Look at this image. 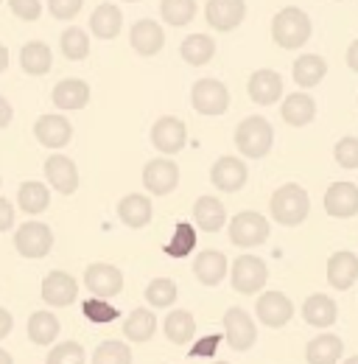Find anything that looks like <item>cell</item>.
Masks as SVG:
<instances>
[{"mask_svg": "<svg viewBox=\"0 0 358 364\" xmlns=\"http://www.w3.org/2000/svg\"><path fill=\"white\" fill-rule=\"evenodd\" d=\"M268 208H271V219L274 222H280L283 228H297V225H303L308 219L311 199H308V191L303 185L286 182L271 193Z\"/></svg>", "mask_w": 358, "mask_h": 364, "instance_id": "6da1fadb", "label": "cell"}, {"mask_svg": "<svg viewBox=\"0 0 358 364\" xmlns=\"http://www.w3.org/2000/svg\"><path fill=\"white\" fill-rule=\"evenodd\" d=\"M311 17L297 9V6H286L274 14L271 20V40L286 50H294V48H303L311 40Z\"/></svg>", "mask_w": 358, "mask_h": 364, "instance_id": "7a4b0ae2", "label": "cell"}, {"mask_svg": "<svg viewBox=\"0 0 358 364\" xmlns=\"http://www.w3.org/2000/svg\"><path fill=\"white\" fill-rule=\"evenodd\" d=\"M274 146V129L264 115H249L238 124L235 129V149L244 154V157H252V160H261L266 157Z\"/></svg>", "mask_w": 358, "mask_h": 364, "instance_id": "3957f363", "label": "cell"}, {"mask_svg": "<svg viewBox=\"0 0 358 364\" xmlns=\"http://www.w3.org/2000/svg\"><path fill=\"white\" fill-rule=\"evenodd\" d=\"M268 228L266 216H261L258 210H241L232 222H229V241L241 250H252L268 241Z\"/></svg>", "mask_w": 358, "mask_h": 364, "instance_id": "277c9868", "label": "cell"}, {"mask_svg": "<svg viewBox=\"0 0 358 364\" xmlns=\"http://www.w3.org/2000/svg\"><path fill=\"white\" fill-rule=\"evenodd\" d=\"M190 104L199 115L216 118V115H224L229 109V90L219 79H199L190 87Z\"/></svg>", "mask_w": 358, "mask_h": 364, "instance_id": "5b68a950", "label": "cell"}, {"mask_svg": "<svg viewBox=\"0 0 358 364\" xmlns=\"http://www.w3.org/2000/svg\"><path fill=\"white\" fill-rule=\"evenodd\" d=\"M268 280V267L258 255H241L232 264V289L238 294H258Z\"/></svg>", "mask_w": 358, "mask_h": 364, "instance_id": "8992f818", "label": "cell"}, {"mask_svg": "<svg viewBox=\"0 0 358 364\" xmlns=\"http://www.w3.org/2000/svg\"><path fill=\"white\" fill-rule=\"evenodd\" d=\"M224 339L238 353H244V350H249L255 345L258 328H255L252 317L244 309H227V314H224Z\"/></svg>", "mask_w": 358, "mask_h": 364, "instance_id": "52a82bcc", "label": "cell"}, {"mask_svg": "<svg viewBox=\"0 0 358 364\" xmlns=\"http://www.w3.org/2000/svg\"><path fill=\"white\" fill-rule=\"evenodd\" d=\"M143 185L151 196H168L179 185V166L168 157H154L143 168Z\"/></svg>", "mask_w": 358, "mask_h": 364, "instance_id": "ba28073f", "label": "cell"}, {"mask_svg": "<svg viewBox=\"0 0 358 364\" xmlns=\"http://www.w3.org/2000/svg\"><path fill=\"white\" fill-rule=\"evenodd\" d=\"M14 247L23 258H45L53 247V232L43 222H26L14 232Z\"/></svg>", "mask_w": 358, "mask_h": 364, "instance_id": "9c48e42d", "label": "cell"}, {"mask_svg": "<svg viewBox=\"0 0 358 364\" xmlns=\"http://www.w3.org/2000/svg\"><path fill=\"white\" fill-rule=\"evenodd\" d=\"M325 213L333 219L358 216V185L356 182H333L325 191Z\"/></svg>", "mask_w": 358, "mask_h": 364, "instance_id": "30bf717a", "label": "cell"}, {"mask_svg": "<svg viewBox=\"0 0 358 364\" xmlns=\"http://www.w3.org/2000/svg\"><path fill=\"white\" fill-rule=\"evenodd\" d=\"M85 286L92 297H115L124 291V274L112 264H90L85 272Z\"/></svg>", "mask_w": 358, "mask_h": 364, "instance_id": "8fae6325", "label": "cell"}, {"mask_svg": "<svg viewBox=\"0 0 358 364\" xmlns=\"http://www.w3.org/2000/svg\"><path fill=\"white\" fill-rule=\"evenodd\" d=\"M185 140H188L185 121H179L174 115H163V118L154 121V127H151V143H154L157 151L177 154V151H182Z\"/></svg>", "mask_w": 358, "mask_h": 364, "instance_id": "7c38bea8", "label": "cell"}, {"mask_svg": "<svg viewBox=\"0 0 358 364\" xmlns=\"http://www.w3.org/2000/svg\"><path fill=\"white\" fill-rule=\"evenodd\" d=\"M205 17L210 28L216 31H235L246 17V3L244 0H207Z\"/></svg>", "mask_w": 358, "mask_h": 364, "instance_id": "4fadbf2b", "label": "cell"}, {"mask_svg": "<svg viewBox=\"0 0 358 364\" xmlns=\"http://www.w3.org/2000/svg\"><path fill=\"white\" fill-rule=\"evenodd\" d=\"M255 311H258V319L264 325H268V328H283V325H288L291 317H294V303L283 291H264L258 297Z\"/></svg>", "mask_w": 358, "mask_h": 364, "instance_id": "5bb4252c", "label": "cell"}, {"mask_svg": "<svg viewBox=\"0 0 358 364\" xmlns=\"http://www.w3.org/2000/svg\"><path fill=\"white\" fill-rule=\"evenodd\" d=\"M246 177H249V171H246V163L244 160H238V157H219L216 163H213V168H210V182L224 191V193H235V191H241L244 185H246Z\"/></svg>", "mask_w": 358, "mask_h": 364, "instance_id": "9a60e30c", "label": "cell"}, {"mask_svg": "<svg viewBox=\"0 0 358 364\" xmlns=\"http://www.w3.org/2000/svg\"><path fill=\"white\" fill-rule=\"evenodd\" d=\"M76 294H79V283H76L73 274L62 272V269L45 274L43 300L48 303V306H53V309H65V306H70V303L76 300Z\"/></svg>", "mask_w": 358, "mask_h": 364, "instance_id": "2e32d148", "label": "cell"}, {"mask_svg": "<svg viewBox=\"0 0 358 364\" xmlns=\"http://www.w3.org/2000/svg\"><path fill=\"white\" fill-rule=\"evenodd\" d=\"M45 180L50 182V188H56L59 193H76L79 188V168L70 157L65 154H50L45 160Z\"/></svg>", "mask_w": 358, "mask_h": 364, "instance_id": "e0dca14e", "label": "cell"}, {"mask_svg": "<svg viewBox=\"0 0 358 364\" xmlns=\"http://www.w3.org/2000/svg\"><path fill=\"white\" fill-rule=\"evenodd\" d=\"M34 137L43 143L45 149H62V146H67V143L73 140V127H70V121H67L65 115L50 112V115L37 118V124H34Z\"/></svg>", "mask_w": 358, "mask_h": 364, "instance_id": "ac0fdd59", "label": "cell"}, {"mask_svg": "<svg viewBox=\"0 0 358 364\" xmlns=\"http://www.w3.org/2000/svg\"><path fill=\"white\" fill-rule=\"evenodd\" d=\"M129 43H132L134 53H140V56H154V53H160L163 46H166V31H163V26H160L157 20L143 17V20H137L132 26Z\"/></svg>", "mask_w": 358, "mask_h": 364, "instance_id": "d6986e66", "label": "cell"}, {"mask_svg": "<svg viewBox=\"0 0 358 364\" xmlns=\"http://www.w3.org/2000/svg\"><path fill=\"white\" fill-rule=\"evenodd\" d=\"M246 90H249V98H252L255 104H261V107L277 104L280 95H283V76H280L277 70H268V68L255 70V73L249 76Z\"/></svg>", "mask_w": 358, "mask_h": 364, "instance_id": "ffe728a7", "label": "cell"}, {"mask_svg": "<svg viewBox=\"0 0 358 364\" xmlns=\"http://www.w3.org/2000/svg\"><path fill=\"white\" fill-rule=\"evenodd\" d=\"M358 280V255L350 250H339L327 261V283L339 291H347Z\"/></svg>", "mask_w": 358, "mask_h": 364, "instance_id": "44dd1931", "label": "cell"}, {"mask_svg": "<svg viewBox=\"0 0 358 364\" xmlns=\"http://www.w3.org/2000/svg\"><path fill=\"white\" fill-rule=\"evenodd\" d=\"M118 216H121V222L126 228L143 230L154 216V205H151V199L146 193H126L118 202Z\"/></svg>", "mask_w": 358, "mask_h": 364, "instance_id": "7402d4cb", "label": "cell"}, {"mask_svg": "<svg viewBox=\"0 0 358 364\" xmlns=\"http://www.w3.org/2000/svg\"><path fill=\"white\" fill-rule=\"evenodd\" d=\"M280 115L288 127H308L313 118H316V101L308 92H291L286 95L283 107H280Z\"/></svg>", "mask_w": 358, "mask_h": 364, "instance_id": "603a6c76", "label": "cell"}, {"mask_svg": "<svg viewBox=\"0 0 358 364\" xmlns=\"http://www.w3.org/2000/svg\"><path fill=\"white\" fill-rule=\"evenodd\" d=\"M121 28H124V14H121V9L112 6V3H101V6L92 11V17H90V31H92L98 40H115V37L121 34Z\"/></svg>", "mask_w": 358, "mask_h": 364, "instance_id": "cb8c5ba5", "label": "cell"}, {"mask_svg": "<svg viewBox=\"0 0 358 364\" xmlns=\"http://www.w3.org/2000/svg\"><path fill=\"white\" fill-rule=\"evenodd\" d=\"M193 222L205 232H219L224 228V222H227L224 202L216 199V196H199L196 205H193Z\"/></svg>", "mask_w": 358, "mask_h": 364, "instance_id": "d4e9b609", "label": "cell"}, {"mask_svg": "<svg viewBox=\"0 0 358 364\" xmlns=\"http://www.w3.org/2000/svg\"><path fill=\"white\" fill-rule=\"evenodd\" d=\"M227 255L219 250H205L196 261H193V274L202 286H219L227 274Z\"/></svg>", "mask_w": 358, "mask_h": 364, "instance_id": "484cf974", "label": "cell"}, {"mask_svg": "<svg viewBox=\"0 0 358 364\" xmlns=\"http://www.w3.org/2000/svg\"><path fill=\"white\" fill-rule=\"evenodd\" d=\"M87 101H90V85L82 82V79H65V82H59L53 87V104H56V109L73 112V109L87 107Z\"/></svg>", "mask_w": 358, "mask_h": 364, "instance_id": "4316f807", "label": "cell"}, {"mask_svg": "<svg viewBox=\"0 0 358 364\" xmlns=\"http://www.w3.org/2000/svg\"><path fill=\"white\" fill-rule=\"evenodd\" d=\"M342 356H345V342L336 333H319L305 348L308 364H336Z\"/></svg>", "mask_w": 358, "mask_h": 364, "instance_id": "83f0119b", "label": "cell"}, {"mask_svg": "<svg viewBox=\"0 0 358 364\" xmlns=\"http://www.w3.org/2000/svg\"><path fill=\"white\" fill-rule=\"evenodd\" d=\"M336 317H339V309L327 294H311L303 303V319L313 328H330Z\"/></svg>", "mask_w": 358, "mask_h": 364, "instance_id": "f1b7e54d", "label": "cell"}, {"mask_svg": "<svg viewBox=\"0 0 358 364\" xmlns=\"http://www.w3.org/2000/svg\"><path fill=\"white\" fill-rule=\"evenodd\" d=\"M53 65V53L45 43H26L20 48V68L28 73V76H45Z\"/></svg>", "mask_w": 358, "mask_h": 364, "instance_id": "f546056e", "label": "cell"}, {"mask_svg": "<svg viewBox=\"0 0 358 364\" xmlns=\"http://www.w3.org/2000/svg\"><path fill=\"white\" fill-rule=\"evenodd\" d=\"M179 56H182L188 65L202 68V65H207V62L216 56V43H213V37H207V34H190L188 40H182Z\"/></svg>", "mask_w": 358, "mask_h": 364, "instance_id": "4dcf8cb0", "label": "cell"}, {"mask_svg": "<svg viewBox=\"0 0 358 364\" xmlns=\"http://www.w3.org/2000/svg\"><path fill=\"white\" fill-rule=\"evenodd\" d=\"M17 205H20V210H23V213L37 216V213L48 210V205H50V191L45 188L43 182H37V180L23 182V185H20V191H17Z\"/></svg>", "mask_w": 358, "mask_h": 364, "instance_id": "1f68e13d", "label": "cell"}, {"mask_svg": "<svg viewBox=\"0 0 358 364\" xmlns=\"http://www.w3.org/2000/svg\"><path fill=\"white\" fill-rule=\"evenodd\" d=\"M327 73V62L316 53H303L294 62V82L297 87H316Z\"/></svg>", "mask_w": 358, "mask_h": 364, "instance_id": "d6a6232c", "label": "cell"}, {"mask_svg": "<svg viewBox=\"0 0 358 364\" xmlns=\"http://www.w3.org/2000/svg\"><path fill=\"white\" fill-rule=\"evenodd\" d=\"M157 331V317L148 309H134L124 322V333L129 342H148Z\"/></svg>", "mask_w": 358, "mask_h": 364, "instance_id": "836d02e7", "label": "cell"}, {"mask_svg": "<svg viewBox=\"0 0 358 364\" xmlns=\"http://www.w3.org/2000/svg\"><path fill=\"white\" fill-rule=\"evenodd\" d=\"M163 331H166V336H168V342H174V345H188L190 339H193V333H196V319L190 311H171L168 317H166V325H163Z\"/></svg>", "mask_w": 358, "mask_h": 364, "instance_id": "e575fe53", "label": "cell"}, {"mask_svg": "<svg viewBox=\"0 0 358 364\" xmlns=\"http://www.w3.org/2000/svg\"><path fill=\"white\" fill-rule=\"evenodd\" d=\"M59 336V319L53 317L50 311H37L28 319V339L34 345H50Z\"/></svg>", "mask_w": 358, "mask_h": 364, "instance_id": "d590c367", "label": "cell"}, {"mask_svg": "<svg viewBox=\"0 0 358 364\" xmlns=\"http://www.w3.org/2000/svg\"><path fill=\"white\" fill-rule=\"evenodd\" d=\"M193 250H196V228L188 225V222H179L171 241L163 247V252L168 258H188Z\"/></svg>", "mask_w": 358, "mask_h": 364, "instance_id": "8d00e7d4", "label": "cell"}, {"mask_svg": "<svg viewBox=\"0 0 358 364\" xmlns=\"http://www.w3.org/2000/svg\"><path fill=\"white\" fill-rule=\"evenodd\" d=\"M59 46H62V53H65L70 62H82V59L90 56V37L85 28H76V26L65 28Z\"/></svg>", "mask_w": 358, "mask_h": 364, "instance_id": "74e56055", "label": "cell"}, {"mask_svg": "<svg viewBox=\"0 0 358 364\" xmlns=\"http://www.w3.org/2000/svg\"><path fill=\"white\" fill-rule=\"evenodd\" d=\"M177 283L171 280V277H154L148 286H146V300H148V306H154V309H168V306H174L177 303Z\"/></svg>", "mask_w": 358, "mask_h": 364, "instance_id": "f35d334b", "label": "cell"}, {"mask_svg": "<svg viewBox=\"0 0 358 364\" xmlns=\"http://www.w3.org/2000/svg\"><path fill=\"white\" fill-rule=\"evenodd\" d=\"M92 364H132V348L118 339H107L95 348Z\"/></svg>", "mask_w": 358, "mask_h": 364, "instance_id": "ab89813d", "label": "cell"}, {"mask_svg": "<svg viewBox=\"0 0 358 364\" xmlns=\"http://www.w3.org/2000/svg\"><path fill=\"white\" fill-rule=\"evenodd\" d=\"M160 14L168 26H188L196 17V0H163Z\"/></svg>", "mask_w": 358, "mask_h": 364, "instance_id": "60d3db41", "label": "cell"}, {"mask_svg": "<svg viewBox=\"0 0 358 364\" xmlns=\"http://www.w3.org/2000/svg\"><path fill=\"white\" fill-rule=\"evenodd\" d=\"M82 311H85V317H87L90 322H95V325H107V322L121 317V311H118L112 303H107L104 297H90L87 303L82 306Z\"/></svg>", "mask_w": 358, "mask_h": 364, "instance_id": "b9f144b4", "label": "cell"}, {"mask_svg": "<svg viewBox=\"0 0 358 364\" xmlns=\"http://www.w3.org/2000/svg\"><path fill=\"white\" fill-rule=\"evenodd\" d=\"M87 353L79 342H62L48 353V364H85Z\"/></svg>", "mask_w": 358, "mask_h": 364, "instance_id": "7bdbcfd3", "label": "cell"}, {"mask_svg": "<svg viewBox=\"0 0 358 364\" xmlns=\"http://www.w3.org/2000/svg\"><path fill=\"white\" fill-rule=\"evenodd\" d=\"M333 157H336V163H339L342 168H347V171L358 168V137H353V135L342 137V140L336 143V149H333Z\"/></svg>", "mask_w": 358, "mask_h": 364, "instance_id": "ee69618b", "label": "cell"}, {"mask_svg": "<svg viewBox=\"0 0 358 364\" xmlns=\"http://www.w3.org/2000/svg\"><path fill=\"white\" fill-rule=\"evenodd\" d=\"M9 9L23 20V23H34L43 14V3L40 0H9Z\"/></svg>", "mask_w": 358, "mask_h": 364, "instance_id": "f6af8a7d", "label": "cell"}, {"mask_svg": "<svg viewBox=\"0 0 358 364\" xmlns=\"http://www.w3.org/2000/svg\"><path fill=\"white\" fill-rule=\"evenodd\" d=\"M82 6H85V0H48V11L56 20H73L82 11Z\"/></svg>", "mask_w": 358, "mask_h": 364, "instance_id": "bcb514c9", "label": "cell"}, {"mask_svg": "<svg viewBox=\"0 0 358 364\" xmlns=\"http://www.w3.org/2000/svg\"><path fill=\"white\" fill-rule=\"evenodd\" d=\"M219 345H222V333H210V336H202L193 348H190V359H210V356H216V350H219Z\"/></svg>", "mask_w": 358, "mask_h": 364, "instance_id": "7dc6e473", "label": "cell"}, {"mask_svg": "<svg viewBox=\"0 0 358 364\" xmlns=\"http://www.w3.org/2000/svg\"><path fill=\"white\" fill-rule=\"evenodd\" d=\"M11 228H14V208H11L9 199L0 196V232H6Z\"/></svg>", "mask_w": 358, "mask_h": 364, "instance_id": "c3c4849f", "label": "cell"}, {"mask_svg": "<svg viewBox=\"0 0 358 364\" xmlns=\"http://www.w3.org/2000/svg\"><path fill=\"white\" fill-rule=\"evenodd\" d=\"M11 115H14V109H11V104L0 95V129H6L9 124H11Z\"/></svg>", "mask_w": 358, "mask_h": 364, "instance_id": "681fc988", "label": "cell"}, {"mask_svg": "<svg viewBox=\"0 0 358 364\" xmlns=\"http://www.w3.org/2000/svg\"><path fill=\"white\" fill-rule=\"evenodd\" d=\"M11 325H14L11 314H9L6 309H0V339H6V336L11 333Z\"/></svg>", "mask_w": 358, "mask_h": 364, "instance_id": "f907efd6", "label": "cell"}, {"mask_svg": "<svg viewBox=\"0 0 358 364\" xmlns=\"http://www.w3.org/2000/svg\"><path fill=\"white\" fill-rule=\"evenodd\" d=\"M347 68L358 73V40L350 48H347Z\"/></svg>", "mask_w": 358, "mask_h": 364, "instance_id": "816d5d0a", "label": "cell"}, {"mask_svg": "<svg viewBox=\"0 0 358 364\" xmlns=\"http://www.w3.org/2000/svg\"><path fill=\"white\" fill-rule=\"evenodd\" d=\"M6 68H9V48L0 43V73H3Z\"/></svg>", "mask_w": 358, "mask_h": 364, "instance_id": "f5cc1de1", "label": "cell"}, {"mask_svg": "<svg viewBox=\"0 0 358 364\" xmlns=\"http://www.w3.org/2000/svg\"><path fill=\"white\" fill-rule=\"evenodd\" d=\"M0 364H14V362H11V356H9L3 348H0Z\"/></svg>", "mask_w": 358, "mask_h": 364, "instance_id": "db71d44e", "label": "cell"}, {"mask_svg": "<svg viewBox=\"0 0 358 364\" xmlns=\"http://www.w3.org/2000/svg\"><path fill=\"white\" fill-rule=\"evenodd\" d=\"M345 364H358V356H350V359H347Z\"/></svg>", "mask_w": 358, "mask_h": 364, "instance_id": "11a10c76", "label": "cell"}, {"mask_svg": "<svg viewBox=\"0 0 358 364\" xmlns=\"http://www.w3.org/2000/svg\"><path fill=\"white\" fill-rule=\"evenodd\" d=\"M126 3H137V0H126Z\"/></svg>", "mask_w": 358, "mask_h": 364, "instance_id": "9f6ffc18", "label": "cell"}, {"mask_svg": "<svg viewBox=\"0 0 358 364\" xmlns=\"http://www.w3.org/2000/svg\"><path fill=\"white\" fill-rule=\"evenodd\" d=\"M216 364H229V362H216Z\"/></svg>", "mask_w": 358, "mask_h": 364, "instance_id": "6f0895ef", "label": "cell"}]
</instances>
